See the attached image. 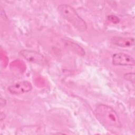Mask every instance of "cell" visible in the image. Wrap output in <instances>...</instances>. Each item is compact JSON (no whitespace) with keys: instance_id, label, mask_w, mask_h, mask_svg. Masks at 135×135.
Wrapping results in <instances>:
<instances>
[{"instance_id":"obj_3","label":"cell","mask_w":135,"mask_h":135,"mask_svg":"<svg viewBox=\"0 0 135 135\" xmlns=\"http://www.w3.org/2000/svg\"><path fill=\"white\" fill-rule=\"evenodd\" d=\"M112 62L115 65L132 66L134 65V58L124 53H116L113 54Z\"/></svg>"},{"instance_id":"obj_9","label":"cell","mask_w":135,"mask_h":135,"mask_svg":"<svg viewBox=\"0 0 135 135\" xmlns=\"http://www.w3.org/2000/svg\"><path fill=\"white\" fill-rule=\"evenodd\" d=\"M108 18L109 21H110L111 22L113 23H118V22H119V18L115 15H110L108 17Z\"/></svg>"},{"instance_id":"obj_1","label":"cell","mask_w":135,"mask_h":135,"mask_svg":"<svg viewBox=\"0 0 135 135\" xmlns=\"http://www.w3.org/2000/svg\"><path fill=\"white\" fill-rule=\"evenodd\" d=\"M94 113L97 119L106 127L119 128L121 126L117 112L112 108L108 105H99L95 108Z\"/></svg>"},{"instance_id":"obj_6","label":"cell","mask_w":135,"mask_h":135,"mask_svg":"<svg viewBox=\"0 0 135 135\" xmlns=\"http://www.w3.org/2000/svg\"><path fill=\"white\" fill-rule=\"evenodd\" d=\"M111 42L114 45L121 47H130L134 44V40L131 37H114L111 39Z\"/></svg>"},{"instance_id":"obj_2","label":"cell","mask_w":135,"mask_h":135,"mask_svg":"<svg viewBox=\"0 0 135 135\" xmlns=\"http://www.w3.org/2000/svg\"><path fill=\"white\" fill-rule=\"evenodd\" d=\"M57 11L64 18L78 30L85 31L87 29V25L84 20L71 6L66 4H61L57 7Z\"/></svg>"},{"instance_id":"obj_7","label":"cell","mask_w":135,"mask_h":135,"mask_svg":"<svg viewBox=\"0 0 135 135\" xmlns=\"http://www.w3.org/2000/svg\"><path fill=\"white\" fill-rule=\"evenodd\" d=\"M66 45L68 46V47L72 51L74 52L75 53L78 54L80 55H84L85 54V52L84 50L79 45L77 44L70 42V41H66L65 42Z\"/></svg>"},{"instance_id":"obj_8","label":"cell","mask_w":135,"mask_h":135,"mask_svg":"<svg viewBox=\"0 0 135 135\" xmlns=\"http://www.w3.org/2000/svg\"><path fill=\"white\" fill-rule=\"evenodd\" d=\"M124 78L126 80L133 83L134 81V74L133 73H126L124 75Z\"/></svg>"},{"instance_id":"obj_4","label":"cell","mask_w":135,"mask_h":135,"mask_svg":"<svg viewBox=\"0 0 135 135\" xmlns=\"http://www.w3.org/2000/svg\"><path fill=\"white\" fill-rule=\"evenodd\" d=\"M32 89V85L28 81L16 82L8 87V91L15 95H19L30 92Z\"/></svg>"},{"instance_id":"obj_5","label":"cell","mask_w":135,"mask_h":135,"mask_svg":"<svg viewBox=\"0 0 135 135\" xmlns=\"http://www.w3.org/2000/svg\"><path fill=\"white\" fill-rule=\"evenodd\" d=\"M21 55L27 61L41 65H44L46 63V60L44 56L34 51L24 50L20 52Z\"/></svg>"},{"instance_id":"obj_11","label":"cell","mask_w":135,"mask_h":135,"mask_svg":"<svg viewBox=\"0 0 135 135\" xmlns=\"http://www.w3.org/2000/svg\"><path fill=\"white\" fill-rule=\"evenodd\" d=\"M5 118V115L4 113L3 112H1V120L2 121L3 119H4Z\"/></svg>"},{"instance_id":"obj_10","label":"cell","mask_w":135,"mask_h":135,"mask_svg":"<svg viewBox=\"0 0 135 135\" xmlns=\"http://www.w3.org/2000/svg\"><path fill=\"white\" fill-rule=\"evenodd\" d=\"M0 103H1V106H5L6 105V101L5 99H3V98H1V100H0Z\"/></svg>"}]
</instances>
